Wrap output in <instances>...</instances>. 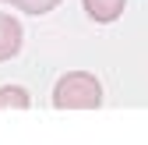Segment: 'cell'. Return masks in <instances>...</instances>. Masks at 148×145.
Instances as JSON below:
<instances>
[{"label": "cell", "instance_id": "cell-1", "mask_svg": "<svg viewBox=\"0 0 148 145\" xmlns=\"http://www.w3.org/2000/svg\"><path fill=\"white\" fill-rule=\"evenodd\" d=\"M102 103V85L88 71H67L53 85V106L57 110H95Z\"/></svg>", "mask_w": 148, "mask_h": 145}, {"label": "cell", "instance_id": "cell-2", "mask_svg": "<svg viewBox=\"0 0 148 145\" xmlns=\"http://www.w3.org/2000/svg\"><path fill=\"white\" fill-rule=\"evenodd\" d=\"M21 43H25V32H21V21L14 14L0 11V64L18 57L21 53Z\"/></svg>", "mask_w": 148, "mask_h": 145}, {"label": "cell", "instance_id": "cell-3", "mask_svg": "<svg viewBox=\"0 0 148 145\" xmlns=\"http://www.w3.org/2000/svg\"><path fill=\"white\" fill-rule=\"evenodd\" d=\"M81 7H85V14L92 18V21L109 25V21H116V18L123 14L127 0H81Z\"/></svg>", "mask_w": 148, "mask_h": 145}, {"label": "cell", "instance_id": "cell-4", "mask_svg": "<svg viewBox=\"0 0 148 145\" xmlns=\"http://www.w3.org/2000/svg\"><path fill=\"white\" fill-rule=\"evenodd\" d=\"M28 103H32L28 88H21V85H0V110H28Z\"/></svg>", "mask_w": 148, "mask_h": 145}, {"label": "cell", "instance_id": "cell-5", "mask_svg": "<svg viewBox=\"0 0 148 145\" xmlns=\"http://www.w3.org/2000/svg\"><path fill=\"white\" fill-rule=\"evenodd\" d=\"M0 4L18 7V11H25V14H46L53 7H60V0H0Z\"/></svg>", "mask_w": 148, "mask_h": 145}]
</instances>
